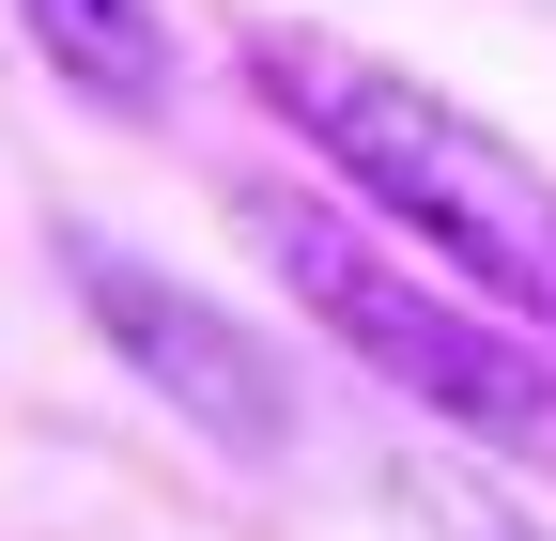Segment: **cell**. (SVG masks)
Wrapping results in <instances>:
<instances>
[{
	"mask_svg": "<svg viewBox=\"0 0 556 541\" xmlns=\"http://www.w3.org/2000/svg\"><path fill=\"white\" fill-rule=\"evenodd\" d=\"M248 78H263V109L294 124L371 217H402L417 248H433L479 310H510L526 341H556V171L510 140V124H479L464 93L402 78V62H371V47H325V32H278Z\"/></svg>",
	"mask_w": 556,
	"mask_h": 541,
	"instance_id": "1",
	"label": "cell"
},
{
	"mask_svg": "<svg viewBox=\"0 0 556 541\" xmlns=\"http://www.w3.org/2000/svg\"><path fill=\"white\" fill-rule=\"evenodd\" d=\"M248 248L278 263V294H309V325L340 356H371L402 402H433L464 449L556 464V341H526V325L479 310L464 279H417L402 248H371L340 201H294V186L248 201Z\"/></svg>",
	"mask_w": 556,
	"mask_h": 541,
	"instance_id": "2",
	"label": "cell"
},
{
	"mask_svg": "<svg viewBox=\"0 0 556 541\" xmlns=\"http://www.w3.org/2000/svg\"><path fill=\"white\" fill-rule=\"evenodd\" d=\"M62 279H78V310L109 325V356H139V387H155L170 418H201V433L248 449V464L294 449V372H278L263 325H232L217 294H186L170 263H139L109 232H62Z\"/></svg>",
	"mask_w": 556,
	"mask_h": 541,
	"instance_id": "3",
	"label": "cell"
},
{
	"mask_svg": "<svg viewBox=\"0 0 556 541\" xmlns=\"http://www.w3.org/2000/svg\"><path fill=\"white\" fill-rule=\"evenodd\" d=\"M16 32L62 62V93H93V109H170V16H155V0H16Z\"/></svg>",
	"mask_w": 556,
	"mask_h": 541,
	"instance_id": "4",
	"label": "cell"
},
{
	"mask_svg": "<svg viewBox=\"0 0 556 541\" xmlns=\"http://www.w3.org/2000/svg\"><path fill=\"white\" fill-rule=\"evenodd\" d=\"M387 511H402V541H541L495 480H479V449H402L387 464Z\"/></svg>",
	"mask_w": 556,
	"mask_h": 541,
	"instance_id": "5",
	"label": "cell"
}]
</instances>
